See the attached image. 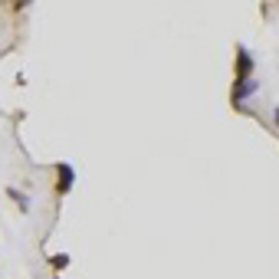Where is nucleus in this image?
Returning a JSON list of instances; mask_svg holds the SVG:
<instances>
[{
	"label": "nucleus",
	"instance_id": "f257e3e1",
	"mask_svg": "<svg viewBox=\"0 0 279 279\" xmlns=\"http://www.w3.org/2000/svg\"><path fill=\"white\" fill-rule=\"evenodd\" d=\"M59 174H63V178H59V191L66 194V191H69V184H73V171L63 164V168H59Z\"/></svg>",
	"mask_w": 279,
	"mask_h": 279
},
{
	"label": "nucleus",
	"instance_id": "f03ea898",
	"mask_svg": "<svg viewBox=\"0 0 279 279\" xmlns=\"http://www.w3.org/2000/svg\"><path fill=\"white\" fill-rule=\"evenodd\" d=\"M253 89H256V82H240V86L233 89V99H243L247 92H253Z\"/></svg>",
	"mask_w": 279,
	"mask_h": 279
},
{
	"label": "nucleus",
	"instance_id": "7ed1b4c3",
	"mask_svg": "<svg viewBox=\"0 0 279 279\" xmlns=\"http://www.w3.org/2000/svg\"><path fill=\"white\" fill-rule=\"evenodd\" d=\"M236 73H240V79H243V76H250V56L243 53V50H240V69H236Z\"/></svg>",
	"mask_w": 279,
	"mask_h": 279
},
{
	"label": "nucleus",
	"instance_id": "20e7f679",
	"mask_svg": "<svg viewBox=\"0 0 279 279\" xmlns=\"http://www.w3.org/2000/svg\"><path fill=\"white\" fill-rule=\"evenodd\" d=\"M276 122H279V112H276Z\"/></svg>",
	"mask_w": 279,
	"mask_h": 279
}]
</instances>
